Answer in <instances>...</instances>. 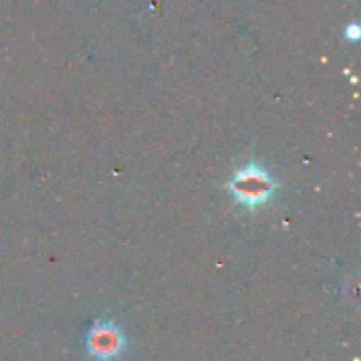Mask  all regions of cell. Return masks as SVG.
I'll use <instances>...</instances> for the list:
<instances>
[{
	"instance_id": "1",
	"label": "cell",
	"mask_w": 361,
	"mask_h": 361,
	"mask_svg": "<svg viewBox=\"0 0 361 361\" xmlns=\"http://www.w3.org/2000/svg\"><path fill=\"white\" fill-rule=\"evenodd\" d=\"M228 190L239 205L254 209L264 205L273 197V192L277 190V182L262 165L247 163L235 171V176L228 182Z\"/></svg>"
},
{
	"instance_id": "2",
	"label": "cell",
	"mask_w": 361,
	"mask_h": 361,
	"mask_svg": "<svg viewBox=\"0 0 361 361\" xmlns=\"http://www.w3.org/2000/svg\"><path fill=\"white\" fill-rule=\"evenodd\" d=\"M87 345H89V353L95 360H114L123 351V334L112 324L102 322L89 332Z\"/></svg>"
},
{
	"instance_id": "3",
	"label": "cell",
	"mask_w": 361,
	"mask_h": 361,
	"mask_svg": "<svg viewBox=\"0 0 361 361\" xmlns=\"http://www.w3.org/2000/svg\"><path fill=\"white\" fill-rule=\"evenodd\" d=\"M360 34H361V27L357 23H349L347 27H345V38H349V40H360Z\"/></svg>"
}]
</instances>
